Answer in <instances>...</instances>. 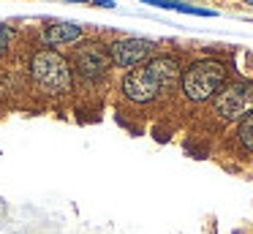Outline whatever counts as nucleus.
<instances>
[{"label": "nucleus", "mask_w": 253, "mask_h": 234, "mask_svg": "<svg viewBox=\"0 0 253 234\" xmlns=\"http://www.w3.org/2000/svg\"><path fill=\"white\" fill-rule=\"evenodd\" d=\"M180 76L182 74L177 57L161 54V57H153L144 65H136V68L128 71L126 79H123V93L133 103H150L158 95H164L166 90H171L180 82Z\"/></svg>", "instance_id": "1"}, {"label": "nucleus", "mask_w": 253, "mask_h": 234, "mask_svg": "<svg viewBox=\"0 0 253 234\" xmlns=\"http://www.w3.org/2000/svg\"><path fill=\"white\" fill-rule=\"evenodd\" d=\"M30 79H33L36 90H41L44 95L60 98L68 95L74 87V74L68 57H63L55 49H39L30 60Z\"/></svg>", "instance_id": "2"}, {"label": "nucleus", "mask_w": 253, "mask_h": 234, "mask_svg": "<svg viewBox=\"0 0 253 234\" xmlns=\"http://www.w3.org/2000/svg\"><path fill=\"white\" fill-rule=\"evenodd\" d=\"M226 65L220 60H196L191 63L180 76L182 95L193 103L212 101V95L226 85Z\"/></svg>", "instance_id": "3"}, {"label": "nucleus", "mask_w": 253, "mask_h": 234, "mask_svg": "<svg viewBox=\"0 0 253 234\" xmlns=\"http://www.w3.org/2000/svg\"><path fill=\"white\" fill-rule=\"evenodd\" d=\"M68 65H71V74L79 82H84V85H98V82H104L109 76V68H112L109 47H104L98 41L82 44L68 57Z\"/></svg>", "instance_id": "4"}, {"label": "nucleus", "mask_w": 253, "mask_h": 234, "mask_svg": "<svg viewBox=\"0 0 253 234\" xmlns=\"http://www.w3.org/2000/svg\"><path fill=\"white\" fill-rule=\"evenodd\" d=\"M212 109L220 120H242L248 112H253V85L248 82L223 85L212 95Z\"/></svg>", "instance_id": "5"}, {"label": "nucleus", "mask_w": 253, "mask_h": 234, "mask_svg": "<svg viewBox=\"0 0 253 234\" xmlns=\"http://www.w3.org/2000/svg\"><path fill=\"white\" fill-rule=\"evenodd\" d=\"M153 52H155V44L147 41V38H120L109 47L112 65H117V68L144 65L147 60H153Z\"/></svg>", "instance_id": "6"}, {"label": "nucleus", "mask_w": 253, "mask_h": 234, "mask_svg": "<svg viewBox=\"0 0 253 234\" xmlns=\"http://www.w3.org/2000/svg\"><path fill=\"white\" fill-rule=\"evenodd\" d=\"M82 36H84V27L71 25V22H55V25H49L44 30L41 41L46 47H68V44H77Z\"/></svg>", "instance_id": "7"}, {"label": "nucleus", "mask_w": 253, "mask_h": 234, "mask_svg": "<svg viewBox=\"0 0 253 234\" xmlns=\"http://www.w3.org/2000/svg\"><path fill=\"white\" fill-rule=\"evenodd\" d=\"M237 139H240V144L248 152H253V112H248L240 120V125H237Z\"/></svg>", "instance_id": "8"}, {"label": "nucleus", "mask_w": 253, "mask_h": 234, "mask_svg": "<svg viewBox=\"0 0 253 234\" xmlns=\"http://www.w3.org/2000/svg\"><path fill=\"white\" fill-rule=\"evenodd\" d=\"M8 41H11V30L6 25H0V54L8 49Z\"/></svg>", "instance_id": "9"}, {"label": "nucleus", "mask_w": 253, "mask_h": 234, "mask_svg": "<svg viewBox=\"0 0 253 234\" xmlns=\"http://www.w3.org/2000/svg\"><path fill=\"white\" fill-rule=\"evenodd\" d=\"M245 3H248V5H253V0H245Z\"/></svg>", "instance_id": "10"}]
</instances>
